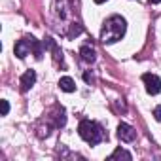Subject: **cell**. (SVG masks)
I'll return each mask as SVG.
<instances>
[{
  "label": "cell",
  "mask_w": 161,
  "mask_h": 161,
  "mask_svg": "<svg viewBox=\"0 0 161 161\" xmlns=\"http://www.w3.org/2000/svg\"><path fill=\"white\" fill-rule=\"evenodd\" d=\"M78 133H80V136H82L86 142H89L91 146H95V144H99L101 140H104V131H103V127H101L99 123L91 121V119H82V121H80Z\"/></svg>",
  "instance_id": "7a4b0ae2"
},
{
  "label": "cell",
  "mask_w": 161,
  "mask_h": 161,
  "mask_svg": "<svg viewBox=\"0 0 161 161\" xmlns=\"http://www.w3.org/2000/svg\"><path fill=\"white\" fill-rule=\"evenodd\" d=\"M148 2H150V4H159L161 0H148Z\"/></svg>",
  "instance_id": "2e32d148"
},
{
  "label": "cell",
  "mask_w": 161,
  "mask_h": 161,
  "mask_svg": "<svg viewBox=\"0 0 161 161\" xmlns=\"http://www.w3.org/2000/svg\"><path fill=\"white\" fill-rule=\"evenodd\" d=\"M84 80H86L87 84H91V82H93V76H91L89 72H86V74H84Z\"/></svg>",
  "instance_id": "9a60e30c"
},
{
  "label": "cell",
  "mask_w": 161,
  "mask_h": 161,
  "mask_svg": "<svg viewBox=\"0 0 161 161\" xmlns=\"http://www.w3.org/2000/svg\"><path fill=\"white\" fill-rule=\"evenodd\" d=\"M142 82H144L146 91H148L150 95H157V93L161 91V78H159V76L146 72V74L142 76Z\"/></svg>",
  "instance_id": "3957f363"
},
{
  "label": "cell",
  "mask_w": 161,
  "mask_h": 161,
  "mask_svg": "<svg viewBox=\"0 0 161 161\" xmlns=\"http://www.w3.org/2000/svg\"><path fill=\"white\" fill-rule=\"evenodd\" d=\"M95 2H97V4H103V2H106V0H95Z\"/></svg>",
  "instance_id": "e0dca14e"
},
{
  "label": "cell",
  "mask_w": 161,
  "mask_h": 161,
  "mask_svg": "<svg viewBox=\"0 0 161 161\" xmlns=\"http://www.w3.org/2000/svg\"><path fill=\"white\" fill-rule=\"evenodd\" d=\"M59 87H61V91H64V93L76 91V84H74V80H72L70 76H63V78L59 80Z\"/></svg>",
  "instance_id": "52a82bcc"
},
{
  "label": "cell",
  "mask_w": 161,
  "mask_h": 161,
  "mask_svg": "<svg viewBox=\"0 0 161 161\" xmlns=\"http://www.w3.org/2000/svg\"><path fill=\"white\" fill-rule=\"evenodd\" d=\"M80 55H82V59L86 63H93L95 61V49L89 47V46H82V47H80Z\"/></svg>",
  "instance_id": "9c48e42d"
},
{
  "label": "cell",
  "mask_w": 161,
  "mask_h": 161,
  "mask_svg": "<svg viewBox=\"0 0 161 161\" xmlns=\"http://www.w3.org/2000/svg\"><path fill=\"white\" fill-rule=\"evenodd\" d=\"M29 42H31V49H32L34 57H36V59H42V53H44V44H40L34 36H31V38H29Z\"/></svg>",
  "instance_id": "ba28073f"
},
{
  "label": "cell",
  "mask_w": 161,
  "mask_h": 161,
  "mask_svg": "<svg viewBox=\"0 0 161 161\" xmlns=\"http://www.w3.org/2000/svg\"><path fill=\"white\" fill-rule=\"evenodd\" d=\"M125 31H127L125 19H123L121 15H112V17L106 19V23H104V27H103L101 40H103L104 44H114V42H118V40L123 38Z\"/></svg>",
  "instance_id": "6da1fadb"
},
{
  "label": "cell",
  "mask_w": 161,
  "mask_h": 161,
  "mask_svg": "<svg viewBox=\"0 0 161 161\" xmlns=\"http://www.w3.org/2000/svg\"><path fill=\"white\" fill-rule=\"evenodd\" d=\"M153 118H155V121H161V104L153 108Z\"/></svg>",
  "instance_id": "4fadbf2b"
},
{
  "label": "cell",
  "mask_w": 161,
  "mask_h": 161,
  "mask_svg": "<svg viewBox=\"0 0 161 161\" xmlns=\"http://www.w3.org/2000/svg\"><path fill=\"white\" fill-rule=\"evenodd\" d=\"M36 82V72L34 70H27L23 76H21V91H29Z\"/></svg>",
  "instance_id": "8992f818"
},
{
  "label": "cell",
  "mask_w": 161,
  "mask_h": 161,
  "mask_svg": "<svg viewBox=\"0 0 161 161\" xmlns=\"http://www.w3.org/2000/svg\"><path fill=\"white\" fill-rule=\"evenodd\" d=\"M42 44H44V47H46V49H51V51H53V49H57V46H55V40H53V38H46Z\"/></svg>",
  "instance_id": "8fae6325"
},
{
  "label": "cell",
  "mask_w": 161,
  "mask_h": 161,
  "mask_svg": "<svg viewBox=\"0 0 161 161\" xmlns=\"http://www.w3.org/2000/svg\"><path fill=\"white\" fill-rule=\"evenodd\" d=\"M116 159H125V161H131V153L123 148H116L114 153L110 155V161H116Z\"/></svg>",
  "instance_id": "30bf717a"
},
{
  "label": "cell",
  "mask_w": 161,
  "mask_h": 161,
  "mask_svg": "<svg viewBox=\"0 0 161 161\" xmlns=\"http://www.w3.org/2000/svg\"><path fill=\"white\" fill-rule=\"evenodd\" d=\"M118 136L121 142H133L136 138V131L129 123H119L118 125Z\"/></svg>",
  "instance_id": "277c9868"
},
{
  "label": "cell",
  "mask_w": 161,
  "mask_h": 161,
  "mask_svg": "<svg viewBox=\"0 0 161 161\" xmlns=\"http://www.w3.org/2000/svg\"><path fill=\"white\" fill-rule=\"evenodd\" d=\"M0 106H2V116H8V112H10V104H8V101H0Z\"/></svg>",
  "instance_id": "7c38bea8"
},
{
  "label": "cell",
  "mask_w": 161,
  "mask_h": 161,
  "mask_svg": "<svg viewBox=\"0 0 161 161\" xmlns=\"http://www.w3.org/2000/svg\"><path fill=\"white\" fill-rule=\"evenodd\" d=\"M80 32H82V27H78V25H74L72 27V31H70V34L74 36V34H80Z\"/></svg>",
  "instance_id": "5bb4252c"
},
{
  "label": "cell",
  "mask_w": 161,
  "mask_h": 161,
  "mask_svg": "<svg viewBox=\"0 0 161 161\" xmlns=\"http://www.w3.org/2000/svg\"><path fill=\"white\" fill-rule=\"evenodd\" d=\"M14 51H15V55H17L19 59H25V57L31 53V42H29V38H23V40H19V42L15 44Z\"/></svg>",
  "instance_id": "5b68a950"
}]
</instances>
